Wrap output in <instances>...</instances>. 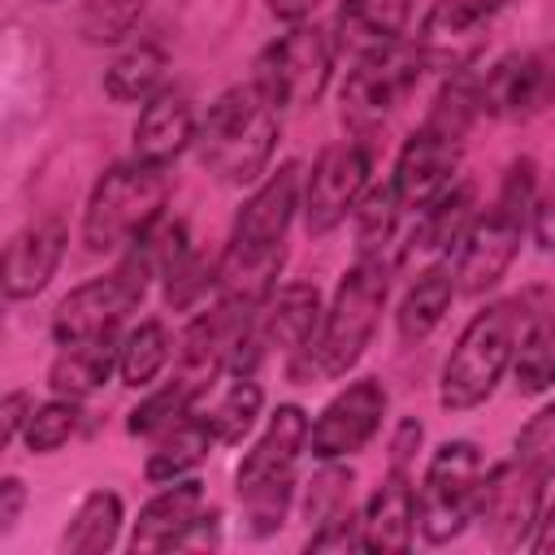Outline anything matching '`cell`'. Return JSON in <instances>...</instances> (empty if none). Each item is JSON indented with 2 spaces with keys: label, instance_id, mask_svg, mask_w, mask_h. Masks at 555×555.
Wrapping results in <instances>:
<instances>
[{
  "label": "cell",
  "instance_id": "obj_25",
  "mask_svg": "<svg viewBox=\"0 0 555 555\" xmlns=\"http://www.w3.org/2000/svg\"><path fill=\"white\" fill-rule=\"evenodd\" d=\"M217 442V434H212V425H208V416H182V421H173L165 434H160V442H156V451L147 455V464H143V477L152 481V486H169V481H182L191 468H199L204 460H208V447Z\"/></svg>",
  "mask_w": 555,
  "mask_h": 555
},
{
  "label": "cell",
  "instance_id": "obj_13",
  "mask_svg": "<svg viewBox=\"0 0 555 555\" xmlns=\"http://www.w3.org/2000/svg\"><path fill=\"white\" fill-rule=\"evenodd\" d=\"M364 191H369V152L356 139L321 147V156L312 160V173L304 182V204H299L308 234L321 238L334 225H343L347 212H356Z\"/></svg>",
  "mask_w": 555,
  "mask_h": 555
},
{
  "label": "cell",
  "instance_id": "obj_9",
  "mask_svg": "<svg viewBox=\"0 0 555 555\" xmlns=\"http://www.w3.org/2000/svg\"><path fill=\"white\" fill-rule=\"evenodd\" d=\"M152 278V256L134 247L121 256L104 278H91L74 286L56 312H52V338L56 343H87V338H113L117 325L143 304Z\"/></svg>",
  "mask_w": 555,
  "mask_h": 555
},
{
  "label": "cell",
  "instance_id": "obj_12",
  "mask_svg": "<svg viewBox=\"0 0 555 555\" xmlns=\"http://www.w3.org/2000/svg\"><path fill=\"white\" fill-rule=\"evenodd\" d=\"M542 486L546 481L538 473H529L520 460H503V464L486 468L473 520L481 525L490 546H499V551L529 546L538 516H542Z\"/></svg>",
  "mask_w": 555,
  "mask_h": 555
},
{
  "label": "cell",
  "instance_id": "obj_20",
  "mask_svg": "<svg viewBox=\"0 0 555 555\" xmlns=\"http://www.w3.org/2000/svg\"><path fill=\"white\" fill-rule=\"evenodd\" d=\"M204 481L195 477H182V481H169L160 494H152L134 520V533H130V551H173V546H186L191 529L199 525L204 516Z\"/></svg>",
  "mask_w": 555,
  "mask_h": 555
},
{
  "label": "cell",
  "instance_id": "obj_31",
  "mask_svg": "<svg viewBox=\"0 0 555 555\" xmlns=\"http://www.w3.org/2000/svg\"><path fill=\"white\" fill-rule=\"evenodd\" d=\"M512 377L520 395H542L555 386V308L533 312V321L525 325L512 360Z\"/></svg>",
  "mask_w": 555,
  "mask_h": 555
},
{
  "label": "cell",
  "instance_id": "obj_1",
  "mask_svg": "<svg viewBox=\"0 0 555 555\" xmlns=\"http://www.w3.org/2000/svg\"><path fill=\"white\" fill-rule=\"evenodd\" d=\"M299 208V165L282 160L238 208L225 256L217 260V286L225 299L264 304L286 260V230Z\"/></svg>",
  "mask_w": 555,
  "mask_h": 555
},
{
  "label": "cell",
  "instance_id": "obj_33",
  "mask_svg": "<svg viewBox=\"0 0 555 555\" xmlns=\"http://www.w3.org/2000/svg\"><path fill=\"white\" fill-rule=\"evenodd\" d=\"M260 408H264V390L251 382V373H238V377L221 390L217 408L208 412V425H212L217 442H243V438L251 434Z\"/></svg>",
  "mask_w": 555,
  "mask_h": 555
},
{
  "label": "cell",
  "instance_id": "obj_37",
  "mask_svg": "<svg viewBox=\"0 0 555 555\" xmlns=\"http://www.w3.org/2000/svg\"><path fill=\"white\" fill-rule=\"evenodd\" d=\"M512 460H520V464H525L529 473H538L542 481L555 477V403L538 408V412L520 425V434H516V442H512Z\"/></svg>",
  "mask_w": 555,
  "mask_h": 555
},
{
  "label": "cell",
  "instance_id": "obj_4",
  "mask_svg": "<svg viewBox=\"0 0 555 555\" xmlns=\"http://www.w3.org/2000/svg\"><path fill=\"white\" fill-rule=\"evenodd\" d=\"M533 160H512L507 173H503V186L490 204L486 217H473L468 234L460 238V260H455V286L460 295H486L494 291L516 251H520V238L529 230V212H533Z\"/></svg>",
  "mask_w": 555,
  "mask_h": 555
},
{
  "label": "cell",
  "instance_id": "obj_41",
  "mask_svg": "<svg viewBox=\"0 0 555 555\" xmlns=\"http://www.w3.org/2000/svg\"><path fill=\"white\" fill-rule=\"evenodd\" d=\"M35 412V399L26 390H9L4 395V408H0V425H4V447H13L22 434H26V421Z\"/></svg>",
  "mask_w": 555,
  "mask_h": 555
},
{
  "label": "cell",
  "instance_id": "obj_29",
  "mask_svg": "<svg viewBox=\"0 0 555 555\" xmlns=\"http://www.w3.org/2000/svg\"><path fill=\"white\" fill-rule=\"evenodd\" d=\"M473 182H455L447 195H438L429 208H421V221H416V234L408 243V251H442L451 243H460L473 225Z\"/></svg>",
  "mask_w": 555,
  "mask_h": 555
},
{
  "label": "cell",
  "instance_id": "obj_38",
  "mask_svg": "<svg viewBox=\"0 0 555 555\" xmlns=\"http://www.w3.org/2000/svg\"><path fill=\"white\" fill-rule=\"evenodd\" d=\"M160 273H165V299H169V308H191V304H199L208 295V286H217V264L204 260L191 247L182 256H173Z\"/></svg>",
  "mask_w": 555,
  "mask_h": 555
},
{
  "label": "cell",
  "instance_id": "obj_18",
  "mask_svg": "<svg viewBox=\"0 0 555 555\" xmlns=\"http://www.w3.org/2000/svg\"><path fill=\"white\" fill-rule=\"evenodd\" d=\"M65 243H69V230L61 217H39L30 225H22L9 247H4V295L9 299H35L52 273L61 269V256H65Z\"/></svg>",
  "mask_w": 555,
  "mask_h": 555
},
{
  "label": "cell",
  "instance_id": "obj_17",
  "mask_svg": "<svg viewBox=\"0 0 555 555\" xmlns=\"http://www.w3.org/2000/svg\"><path fill=\"white\" fill-rule=\"evenodd\" d=\"M512 0H434L421 17V52L429 69H464V61L481 43V26Z\"/></svg>",
  "mask_w": 555,
  "mask_h": 555
},
{
  "label": "cell",
  "instance_id": "obj_14",
  "mask_svg": "<svg viewBox=\"0 0 555 555\" xmlns=\"http://www.w3.org/2000/svg\"><path fill=\"white\" fill-rule=\"evenodd\" d=\"M390 408V395L382 386V377H356L351 386H343L321 416L308 425V451L312 460H347L356 451H364L373 442V434L382 429V416Z\"/></svg>",
  "mask_w": 555,
  "mask_h": 555
},
{
  "label": "cell",
  "instance_id": "obj_28",
  "mask_svg": "<svg viewBox=\"0 0 555 555\" xmlns=\"http://www.w3.org/2000/svg\"><path fill=\"white\" fill-rule=\"evenodd\" d=\"M165 69H169V56L160 43L152 39H139L130 48H121L113 56V65L104 69V95L117 100V104H134V100H152L165 82Z\"/></svg>",
  "mask_w": 555,
  "mask_h": 555
},
{
  "label": "cell",
  "instance_id": "obj_7",
  "mask_svg": "<svg viewBox=\"0 0 555 555\" xmlns=\"http://www.w3.org/2000/svg\"><path fill=\"white\" fill-rule=\"evenodd\" d=\"M390 295V260H373V256H356V264L343 273L325 321H321V338L317 347V364L330 377H343L347 369L360 364L364 347L373 343V330L382 321Z\"/></svg>",
  "mask_w": 555,
  "mask_h": 555
},
{
  "label": "cell",
  "instance_id": "obj_36",
  "mask_svg": "<svg viewBox=\"0 0 555 555\" xmlns=\"http://www.w3.org/2000/svg\"><path fill=\"white\" fill-rule=\"evenodd\" d=\"M195 390H199V382H195V377H186V373H182V377H173L165 390L147 395V399L130 412L126 429H130V434H165L173 421H182V416L191 412Z\"/></svg>",
  "mask_w": 555,
  "mask_h": 555
},
{
  "label": "cell",
  "instance_id": "obj_16",
  "mask_svg": "<svg viewBox=\"0 0 555 555\" xmlns=\"http://www.w3.org/2000/svg\"><path fill=\"white\" fill-rule=\"evenodd\" d=\"M481 113L499 121H529L533 113L551 108V69L542 52H507L499 56L486 78H477Z\"/></svg>",
  "mask_w": 555,
  "mask_h": 555
},
{
  "label": "cell",
  "instance_id": "obj_48",
  "mask_svg": "<svg viewBox=\"0 0 555 555\" xmlns=\"http://www.w3.org/2000/svg\"><path fill=\"white\" fill-rule=\"evenodd\" d=\"M43 4H56V0H43Z\"/></svg>",
  "mask_w": 555,
  "mask_h": 555
},
{
  "label": "cell",
  "instance_id": "obj_43",
  "mask_svg": "<svg viewBox=\"0 0 555 555\" xmlns=\"http://www.w3.org/2000/svg\"><path fill=\"white\" fill-rule=\"evenodd\" d=\"M529 230L538 238L542 251H555V191L533 199V212H529Z\"/></svg>",
  "mask_w": 555,
  "mask_h": 555
},
{
  "label": "cell",
  "instance_id": "obj_40",
  "mask_svg": "<svg viewBox=\"0 0 555 555\" xmlns=\"http://www.w3.org/2000/svg\"><path fill=\"white\" fill-rule=\"evenodd\" d=\"M347 546H364V520L351 507H343L338 516L321 520L308 533V551H347Z\"/></svg>",
  "mask_w": 555,
  "mask_h": 555
},
{
  "label": "cell",
  "instance_id": "obj_10",
  "mask_svg": "<svg viewBox=\"0 0 555 555\" xmlns=\"http://www.w3.org/2000/svg\"><path fill=\"white\" fill-rule=\"evenodd\" d=\"M429 69L421 43H390V48H377V52H364L356 61V69L343 78V121L351 130H369L377 121H386L421 82V74Z\"/></svg>",
  "mask_w": 555,
  "mask_h": 555
},
{
  "label": "cell",
  "instance_id": "obj_8",
  "mask_svg": "<svg viewBox=\"0 0 555 555\" xmlns=\"http://www.w3.org/2000/svg\"><path fill=\"white\" fill-rule=\"evenodd\" d=\"M486 468L490 464H486L481 447L468 438H447L429 455L425 477L416 486V529L429 546H442L468 529Z\"/></svg>",
  "mask_w": 555,
  "mask_h": 555
},
{
  "label": "cell",
  "instance_id": "obj_5",
  "mask_svg": "<svg viewBox=\"0 0 555 555\" xmlns=\"http://www.w3.org/2000/svg\"><path fill=\"white\" fill-rule=\"evenodd\" d=\"M304 451H308V416L299 403H282L264 421L260 438L251 442V451L238 460L234 473V490L251 520V533L264 538L286 520L295 494V464Z\"/></svg>",
  "mask_w": 555,
  "mask_h": 555
},
{
  "label": "cell",
  "instance_id": "obj_15",
  "mask_svg": "<svg viewBox=\"0 0 555 555\" xmlns=\"http://www.w3.org/2000/svg\"><path fill=\"white\" fill-rule=\"evenodd\" d=\"M460 160H464V134H451L434 121H425L403 147H399V160H395V191L403 199V208H429L438 195H447L455 186V173H460Z\"/></svg>",
  "mask_w": 555,
  "mask_h": 555
},
{
  "label": "cell",
  "instance_id": "obj_35",
  "mask_svg": "<svg viewBox=\"0 0 555 555\" xmlns=\"http://www.w3.org/2000/svg\"><path fill=\"white\" fill-rule=\"evenodd\" d=\"M143 9H147V0H82V9H78V35L87 43H95V48L121 43L139 26Z\"/></svg>",
  "mask_w": 555,
  "mask_h": 555
},
{
  "label": "cell",
  "instance_id": "obj_32",
  "mask_svg": "<svg viewBox=\"0 0 555 555\" xmlns=\"http://www.w3.org/2000/svg\"><path fill=\"white\" fill-rule=\"evenodd\" d=\"M399 212H403V199H399L395 182L364 191L356 204V256L386 260L390 243L399 238Z\"/></svg>",
  "mask_w": 555,
  "mask_h": 555
},
{
  "label": "cell",
  "instance_id": "obj_22",
  "mask_svg": "<svg viewBox=\"0 0 555 555\" xmlns=\"http://www.w3.org/2000/svg\"><path fill=\"white\" fill-rule=\"evenodd\" d=\"M325 312H321V291L312 282H286L273 286L260 304V334L269 347H282L291 356H299L312 334L321 330Z\"/></svg>",
  "mask_w": 555,
  "mask_h": 555
},
{
  "label": "cell",
  "instance_id": "obj_23",
  "mask_svg": "<svg viewBox=\"0 0 555 555\" xmlns=\"http://www.w3.org/2000/svg\"><path fill=\"white\" fill-rule=\"evenodd\" d=\"M408 22H412V0H343L338 4V35L360 56L399 43L408 35Z\"/></svg>",
  "mask_w": 555,
  "mask_h": 555
},
{
  "label": "cell",
  "instance_id": "obj_39",
  "mask_svg": "<svg viewBox=\"0 0 555 555\" xmlns=\"http://www.w3.org/2000/svg\"><path fill=\"white\" fill-rule=\"evenodd\" d=\"M343 507H351V468H343L338 460H325V468L317 473V481H312V490L304 499V516L317 529L321 520L338 516Z\"/></svg>",
  "mask_w": 555,
  "mask_h": 555
},
{
  "label": "cell",
  "instance_id": "obj_26",
  "mask_svg": "<svg viewBox=\"0 0 555 555\" xmlns=\"http://www.w3.org/2000/svg\"><path fill=\"white\" fill-rule=\"evenodd\" d=\"M117 364V347L113 338H87V343H61L52 369H48V386L65 399H87L95 395L108 373Z\"/></svg>",
  "mask_w": 555,
  "mask_h": 555
},
{
  "label": "cell",
  "instance_id": "obj_6",
  "mask_svg": "<svg viewBox=\"0 0 555 555\" xmlns=\"http://www.w3.org/2000/svg\"><path fill=\"white\" fill-rule=\"evenodd\" d=\"M169 199V178L165 165H147V160H121L108 165L82 208V243L87 251L104 256L117 251L126 243H139L165 212Z\"/></svg>",
  "mask_w": 555,
  "mask_h": 555
},
{
  "label": "cell",
  "instance_id": "obj_27",
  "mask_svg": "<svg viewBox=\"0 0 555 555\" xmlns=\"http://www.w3.org/2000/svg\"><path fill=\"white\" fill-rule=\"evenodd\" d=\"M126 520L121 494L117 490H87L69 516V525L61 529V551L65 555H100L117 542Z\"/></svg>",
  "mask_w": 555,
  "mask_h": 555
},
{
  "label": "cell",
  "instance_id": "obj_24",
  "mask_svg": "<svg viewBox=\"0 0 555 555\" xmlns=\"http://www.w3.org/2000/svg\"><path fill=\"white\" fill-rule=\"evenodd\" d=\"M455 291H460V286H455V269H451V264H429V269H421L416 282L408 286L399 312H395L399 338H403V343L429 338V334L442 325V317H447Z\"/></svg>",
  "mask_w": 555,
  "mask_h": 555
},
{
  "label": "cell",
  "instance_id": "obj_34",
  "mask_svg": "<svg viewBox=\"0 0 555 555\" xmlns=\"http://www.w3.org/2000/svg\"><path fill=\"white\" fill-rule=\"evenodd\" d=\"M78 429H82L78 399L56 395V399H48V403H39V408L30 412L22 442L30 447V455H56L65 442H74V438H78Z\"/></svg>",
  "mask_w": 555,
  "mask_h": 555
},
{
  "label": "cell",
  "instance_id": "obj_44",
  "mask_svg": "<svg viewBox=\"0 0 555 555\" xmlns=\"http://www.w3.org/2000/svg\"><path fill=\"white\" fill-rule=\"evenodd\" d=\"M416 442H421V421H412V416H408V421H399V434H395V447H390V451H395V455H390V464H399V468H403V464H408V455L416 451Z\"/></svg>",
  "mask_w": 555,
  "mask_h": 555
},
{
  "label": "cell",
  "instance_id": "obj_30",
  "mask_svg": "<svg viewBox=\"0 0 555 555\" xmlns=\"http://www.w3.org/2000/svg\"><path fill=\"white\" fill-rule=\"evenodd\" d=\"M169 351H173L169 325H165L160 317L139 321V325L121 338V347H117V373H121V382H126L130 390H147V386L160 377V369L169 364Z\"/></svg>",
  "mask_w": 555,
  "mask_h": 555
},
{
  "label": "cell",
  "instance_id": "obj_11",
  "mask_svg": "<svg viewBox=\"0 0 555 555\" xmlns=\"http://www.w3.org/2000/svg\"><path fill=\"white\" fill-rule=\"evenodd\" d=\"M334 74V39L317 22H295L256 56V82L291 108H308L321 100Z\"/></svg>",
  "mask_w": 555,
  "mask_h": 555
},
{
  "label": "cell",
  "instance_id": "obj_21",
  "mask_svg": "<svg viewBox=\"0 0 555 555\" xmlns=\"http://www.w3.org/2000/svg\"><path fill=\"white\" fill-rule=\"evenodd\" d=\"M364 546L369 551H408L416 533V490L408 481V468L390 464L382 486L369 494L364 512Z\"/></svg>",
  "mask_w": 555,
  "mask_h": 555
},
{
  "label": "cell",
  "instance_id": "obj_2",
  "mask_svg": "<svg viewBox=\"0 0 555 555\" xmlns=\"http://www.w3.org/2000/svg\"><path fill=\"white\" fill-rule=\"evenodd\" d=\"M278 134H282V104L251 78V82L225 87L208 104V117L199 121L195 147H199L204 169L217 182L251 186L256 178L269 173Z\"/></svg>",
  "mask_w": 555,
  "mask_h": 555
},
{
  "label": "cell",
  "instance_id": "obj_47",
  "mask_svg": "<svg viewBox=\"0 0 555 555\" xmlns=\"http://www.w3.org/2000/svg\"><path fill=\"white\" fill-rule=\"evenodd\" d=\"M542 56H546V69H551V100H555V48L542 52Z\"/></svg>",
  "mask_w": 555,
  "mask_h": 555
},
{
  "label": "cell",
  "instance_id": "obj_3",
  "mask_svg": "<svg viewBox=\"0 0 555 555\" xmlns=\"http://www.w3.org/2000/svg\"><path fill=\"white\" fill-rule=\"evenodd\" d=\"M529 321H533L529 295H512V299H499V304L481 308L464 325L460 343L451 347V356L442 364V386H438L442 408L468 412V408L486 403L494 395L499 377L512 369L520 334H525Z\"/></svg>",
  "mask_w": 555,
  "mask_h": 555
},
{
  "label": "cell",
  "instance_id": "obj_45",
  "mask_svg": "<svg viewBox=\"0 0 555 555\" xmlns=\"http://www.w3.org/2000/svg\"><path fill=\"white\" fill-rule=\"evenodd\" d=\"M529 546H533V551H542V555H551V551H555V503L538 516V529H533Z\"/></svg>",
  "mask_w": 555,
  "mask_h": 555
},
{
  "label": "cell",
  "instance_id": "obj_42",
  "mask_svg": "<svg viewBox=\"0 0 555 555\" xmlns=\"http://www.w3.org/2000/svg\"><path fill=\"white\" fill-rule=\"evenodd\" d=\"M26 481L22 477H4L0 481V538H9L13 529H17V520H22V507H26Z\"/></svg>",
  "mask_w": 555,
  "mask_h": 555
},
{
  "label": "cell",
  "instance_id": "obj_19",
  "mask_svg": "<svg viewBox=\"0 0 555 555\" xmlns=\"http://www.w3.org/2000/svg\"><path fill=\"white\" fill-rule=\"evenodd\" d=\"M199 134L195 104L178 87H160L152 100H143L139 121H134V156L147 165H169L178 160Z\"/></svg>",
  "mask_w": 555,
  "mask_h": 555
},
{
  "label": "cell",
  "instance_id": "obj_46",
  "mask_svg": "<svg viewBox=\"0 0 555 555\" xmlns=\"http://www.w3.org/2000/svg\"><path fill=\"white\" fill-rule=\"evenodd\" d=\"M269 9H273L278 17H291V22H299V17H308V13L317 9V0H269Z\"/></svg>",
  "mask_w": 555,
  "mask_h": 555
}]
</instances>
